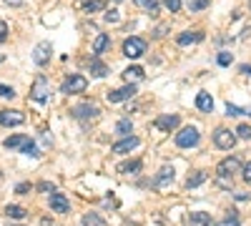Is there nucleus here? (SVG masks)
<instances>
[{"mask_svg": "<svg viewBox=\"0 0 251 226\" xmlns=\"http://www.w3.org/2000/svg\"><path fill=\"white\" fill-rule=\"evenodd\" d=\"M199 141H201V133L194 126H186L176 133V146L178 149H194V146H199Z\"/></svg>", "mask_w": 251, "mask_h": 226, "instance_id": "obj_1", "label": "nucleus"}, {"mask_svg": "<svg viewBox=\"0 0 251 226\" xmlns=\"http://www.w3.org/2000/svg\"><path fill=\"white\" fill-rule=\"evenodd\" d=\"M146 50H149V46H146V40L138 38V35H131L123 40V55L126 58H141Z\"/></svg>", "mask_w": 251, "mask_h": 226, "instance_id": "obj_2", "label": "nucleus"}, {"mask_svg": "<svg viewBox=\"0 0 251 226\" xmlns=\"http://www.w3.org/2000/svg\"><path fill=\"white\" fill-rule=\"evenodd\" d=\"M234 174H241V158H239V156H226L224 161H219L216 176H221V178H231Z\"/></svg>", "mask_w": 251, "mask_h": 226, "instance_id": "obj_3", "label": "nucleus"}, {"mask_svg": "<svg viewBox=\"0 0 251 226\" xmlns=\"http://www.w3.org/2000/svg\"><path fill=\"white\" fill-rule=\"evenodd\" d=\"M30 98L35 100V103H46V100L50 98V86H48L46 75H38V78L33 80V86H30Z\"/></svg>", "mask_w": 251, "mask_h": 226, "instance_id": "obj_4", "label": "nucleus"}, {"mask_svg": "<svg viewBox=\"0 0 251 226\" xmlns=\"http://www.w3.org/2000/svg\"><path fill=\"white\" fill-rule=\"evenodd\" d=\"M88 88V78L86 75H80V73H73L66 78V83H63V93H68V96H75V93H83Z\"/></svg>", "mask_w": 251, "mask_h": 226, "instance_id": "obj_5", "label": "nucleus"}, {"mask_svg": "<svg viewBox=\"0 0 251 226\" xmlns=\"http://www.w3.org/2000/svg\"><path fill=\"white\" fill-rule=\"evenodd\" d=\"M214 143L221 151H231L236 146V133H231L228 128H216L214 131Z\"/></svg>", "mask_w": 251, "mask_h": 226, "instance_id": "obj_6", "label": "nucleus"}, {"mask_svg": "<svg viewBox=\"0 0 251 226\" xmlns=\"http://www.w3.org/2000/svg\"><path fill=\"white\" fill-rule=\"evenodd\" d=\"M178 123H181V118H178L176 113H163V116H158V118L153 121V126H156L158 131H163V133H171V131L178 128Z\"/></svg>", "mask_w": 251, "mask_h": 226, "instance_id": "obj_7", "label": "nucleus"}, {"mask_svg": "<svg viewBox=\"0 0 251 226\" xmlns=\"http://www.w3.org/2000/svg\"><path fill=\"white\" fill-rule=\"evenodd\" d=\"M133 96H136V86H133V83H128V86H123V88L111 91L106 98H108V103H123V100H131Z\"/></svg>", "mask_w": 251, "mask_h": 226, "instance_id": "obj_8", "label": "nucleus"}, {"mask_svg": "<svg viewBox=\"0 0 251 226\" xmlns=\"http://www.w3.org/2000/svg\"><path fill=\"white\" fill-rule=\"evenodd\" d=\"M53 55V46L48 43V40H43V43H38L35 50H33V60H35V66H46L48 60Z\"/></svg>", "mask_w": 251, "mask_h": 226, "instance_id": "obj_9", "label": "nucleus"}, {"mask_svg": "<svg viewBox=\"0 0 251 226\" xmlns=\"http://www.w3.org/2000/svg\"><path fill=\"white\" fill-rule=\"evenodd\" d=\"M48 203H50V209H53L55 214H68V211H71V201L66 199V194L53 191V194L48 196Z\"/></svg>", "mask_w": 251, "mask_h": 226, "instance_id": "obj_10", "label": "nucleus"}, {"mask_svg": "<svg viewBox=\"0 0 251 226\" xmlns=\"http://www.w3.org/2000/svg\"><path fill=\"white\" fill-rule=\"evenodd\" d=\"M25 116L20 111H0V126H23Z\"/></svg>", "mask_w": 251, "mask_h": 226, "instance_id": "obj_11", "label": "nucleus"}, {"mask_svg": "<svg viewBox=\"0 0 251 226\" xmlns=\"http://www.w3.org/2000/svg\"><path fill=\"white\" fill-rule=\"evenodd\" d=\"M138 138L136 136H126L123 141H118V143H113V146H111V151L113 153H131L133 149H138Z\"/></svg>", "mask_w": 251, "mask_h": 226, "instance_id": "obj_12", "label": "nucleus"}, {"mask_svg": "<svg viewBox=\"0 0 251 226\" xmlns=\"http://www.w3.org/2000/svg\"><path fill=\"white\" fill-rule=\"evenodd\" d=\"M98 106L96 103H80V106H75L73 108V116L75 118H80V121H88V118H98Z\"/></svg>", "mask_w": 251, "mask_h": 226, "instance_id": "obj_13", "label": "nucleus"}, {"mask_svg": "<svg viewBox=\"0 0 251 226\" xmlns=\"http://www.w3.org/2000/svg\"><path fill=\"white\" fill-rule=\"evenodd\" d=\"M201 40H203V33L201 30H183L176 38V43L178 46H191V43H201Z\"/></svg>", "mask_w": 251, "mask_h": 226, "instance_id": "obj_14", "label": "nucleus"}, {"mask_svg": "<svg viewBox=\"0 0 251 226\" xmlns=\"http://www.w3.org/2000/svg\"><path fill=\"white\" fill-rule=\"evenodd\" d=\"M196 108L203 111V113H211V111H214V98H211V93H206V91L196 93Z\"/></svg>", "mask_w": 251, "mask_h": 226, "instance_id": "obj_15", "label": "nucleus"}, {"mask_svg": "<svg viewBox=\"0 0 251 226\" xmlns=\"http://www.w3.org/2000/svg\"><path fill=\"white\" fill-rule=\"evenodd\" d=\"M174 176H176V171H174V166H163L161 171H158V176H156V186L161 189V186H169V183L174 181Z\"/></svg>", "mask_w": 251, "mask_h": 226, "instance_id": "obj_16", "label": "nucleus"}, {"mask_svg": "<svg viewBox=\"0 0 251 226\" xmlns=\"http://www.w3.org/2000/svg\"><path fill=\"white\" fill-rule=\"evenodd\" d=\"M88 68H91V75H96V78H103V75H108V66L103 63V60H100L98 55H93V58H91Z\"/></svg>", "mask_w": 251, "mask_h": 226, "instance_id": "obj_17", "label": "nucleus"}, {"mask_svg": "<svg viewBox=\"0 0 251 226\" xmlns=\"http://www.w3.org/2000/svg\"><path fill=\"white\" fill-rule=\"evenodd\" d=\"M188 224H191V226H211V214L191 211V214H188Z\"/></svg>", "mask_w": 251, "mask_h": 226, "instance_id": "obj_18", "label": "nucleus"}, {"mask_svg": "<svg viewBox=\"0 0 251 226\" xmlns=\"http://www.w3.org/2000/svg\"><path fill=\"white\" fill-rule=\"evenodd\" d=\"M108 46H111V35L108 33H98L96 40H93V55H100Z\"/></svg>", "mask_w": 251, "mask_h": 226, "instance_id": "obj_19", "label": "nucleus"}, {"mask_svg": "<svg viewBox=\"0 0 251 226\" xmlns=\"http://www.w3.org/2000/svg\"><path fill=\"white\" fill-rule=\"evenodd\" d=\"M118 174H123V176H136V174H141V161H126V163H121Z\"/></svg>", "mask_w": 251, "mask_h": 226, "instance_id": "obj_20", "label": "nucleus"}, {"mask_svg": "<svg viewBox=\"0 0 251 226\" xmlns=\"http://www.w3.org/2000/svg\"><path fill=\"white\" fill-rule=\"evenodd\" d=\"M28 141H30L28 136H23V133H15V136L5 138V149H18V151H20V149H23Z\"/></svg>", "mask_w": 251, "mask_h": 226, "instance_id": "obj_21", "label": "nucleus"}, {"mask_svg": "<svg viewBox=\"0 0 251 226\" xmlns=\"http://www.w3.org/2000/svg\"><path fill=\"white\" fill-rule=\"evenodd\" d=\"M206 178H208L206 171H196V174H191V176L186 178V186H188V189H199L201 183H206Z\"/></svg>", "mask_w": 251, "mask_h": 226, "instance_id": "obj_22", "label": "nucleus"}, {"mask_svg": "<svg viewBox=\"0 0 251 226\" xmlns=\"http://www.w3.org/2000/svg\"><path fill=\"white\" fill-rule=\"evenodd\" d=\"M146 73H143V68L141 66H131V68H126L123 71V78L128 80V83H136V80H141Z\"/></svg>", "mask_w": 251, "mask_h": 226, "instance_id": "obj_23", "label": "nucleus"}, {"mask_svg": "<svg viewBox=\"0 0 251 226\" xmlns=\"http://www.w3.org/2000/svg\"><path fill=\"white\" fill-rule=\"evenodd\" d=\"M116 133H118V136H131V133H133V121H131V118H121V121L116 123Z\"/></svg>", "mask_w": 251, "mask_h": 226, "instance_id": "obj_24", "label": "nucleus"}, {"mask_svg": "<svg viewBox=\"0 0 251 226\" xmlns=\"http://www.w3.org/2000/svg\"><path fill=\"white\" fill-rule=\"evenodd\" d=\"M5 216H8V219H25V216H28V211H25L23 206L8 203V206H5Z\"/></svg>", "mask_w": 251, "mask_h": 226, "instance_id": "obj_25", "label": "nucleus"}, {"mask_svg": "<svg viewBox=\"0 0 251 226\" xmlns=\"http://www.w3.org/2000/svg\"><path fill=\"white\" fill-rule=\"evenodd\" d=\"M208 5H211V0H186L188 13H201V10H206Z\"/></svg>", "mask_w": 251, "mask_h": 226, "instance_id": "obj_26", "label": "nucleus"}, {"mask_svg": "<svg viewBox=\"0 0 251 226\" xmlns=\"http://www.w3.org/2000/svg\"><path fill=\"white\" fill-rule=\"evenodd\" d=\"M106 8V0H86L83 3V13H98Z\"/></svg>", "mask_w": 251, "mask_h": 226, "instance_id": "obj_27", "label": "nucleus"}, {"mask_svg": "<svg viewBox=\"0 0 251 226\" xmlns=\"http://www.w3.org/2000/svg\"><path fill=\"white\" fill-rule=\"evenodd\" d=\"M136 5H141V8H146L151 15H158V0H133Z\"/></svg>", "mask_w": 251, "mask_h": 226, "instance_id": "obj_28", "label": "nucleus"}, {"mask_svg": "<svg viewBox=\"0 0 251 226\" xmlns=\"http://www.w3.org/2000/svg\"><path fill=\"white\" fill-rule=\"evenodd\" d=\"M20 153H25V156H30V158H38V156H40V151H38V146H35L33 141H28L25 146L20 149Z\"/></svg>", "mask_w": 251, "mask_h": 226, "instance_id": "obj_29", "label": "nucleus"}, {"mask_svg": "<svg viewBox=\"0 0 251 226\" xmlns=\"http://www.w3.org/2000/svg\"><path fill=\"white\" fill-rule=\"evenodd\" d=\"M216 226H241V224H239V216H236V211H231V214H228L226 219H221Z\"/></svg>", "mask_w": 251, "mask_h": 226, "instance_id": "obj_30", "label": "nucleus"}, {"mask_svg": "<svg viewBox=\"0 0 251 226\" xmlns=\"http://www.w3.org/2000/svg\"><path fill=\"white\" fill-rule=\"evenodd\" d=\"M83 226H103V219L96 214H86L83 216Z\"/></svg>", "mask_w": 251, "mask_h": 226, "instance_id": "obj_31", "label": "nucleus"}, {"mask_svg": "<svg viewBox=\"0 0 251 226\" xmlns=\"http://www.w3.org/2000/svg\"><path fill=\"white\" fill-rule=\"evenodd\" d=\"M236 138H244V141L251 138V126H249V123H241V126L236 128Z\"/></svg>", "mask_w": 251, "mask_h": 226, "instance_id": "obj_32", "label": "nucleus"}, {"mask_svg": "<svg viewBox=\"0 0 251 226\" xmlns=\"http://www.w3.org/2000/svg\"><path fill=\"white\" fill-rule=\"evenodd\" d=\"M163 8L169 13H178L181 10V0H163Z\"/></svg>", "mask_w": 251, "mask_h": 226, "instance_id": "obj_33", "label": "nucleus"}, {"mask_svg": "<svg viewBox=\"0 0 251 226\" xmlns=\"http://www.w3.org/2000/svg\"><path fill=\"white\" fill-rule=\"evenodd\" d=\"M0 98H15V88H13V86H3V83H0Z\"/></svg>", "mask_w": 251, "mask_h": 226, "instance_id": "obj_34", "label": "nucleus"}, {"mask_svg": "<svg viewBox=\"0 0 251 226\" xmlns=\"http://www.w3.org/2000/svg\"><path fill=\"white\" fill-rule=\"evenodd\" d=\"M38 191H43V194H48V196H50V194L55 191V186H53L50 181H40V183H38Z\"/></svg>", "mask_w": 251, "mask_h": 226, "instance_id": "obj_35", "label": "nucleus"}, {"mask_svg": "<svg viewBox=\"0 0 251 226\" xmlns=\"http://www.w3.org/2000/svg\"><path fill=\"white\" fill-rule=\"evenodd\" d=\"M244 113H246L244 108H239L234 103H226V116H244Z\"/></svg>", "mask_w": 251, "mask_h": 226, "instance_id": "obj_36", "label": "nucleus"}, {"mask_svg": "<svg viewBox=\"0 0 251 226\" xmlns=\"http://www.w3.org/2000/svg\"><path fill=\"white\" fill-rule=\"evenodd\" d=\"M216 60H219V66H231V53H226V50H221Z\"/></svg>", "mask_w": 251, "mask_h": 226, "instance_id": "obj_37", "label": "nucleus"}, {"mask_svg": "<svg viewBox=\"0 0 251 226\" xmlns=\"http://www.w3.org/2000/svg\"><path fill=\"white\" fill-rule=\"evenodd\" d=\"M30 189H33L30 183H18V186H15V194H20V196H25V194H28Z\"/></svg>", "mask_w": 251, "mask_h": 226, "instance_id": "obj_38", "label": "nucleus"}, {"mask_svg": "<svg viewBox=\"0 0 251 226\" xmlns=\"http://www.w3.org/2000/svg\"><path fill=\"white\" fill-rule=\"evenodd\" d=\"M5 40H8V23L0 20V43H5Z\"/></svg>", "mask_w": 251, "mask_h": 226, "instance_id": "obj_39", "label": "nucleus"}, {"mask_svg": "<svg viewBox=\"0 0 251 226\" xmlns=\"http://www.w3.org/2000/svg\"><path fill=\"white\" fill-rule=\"evenodd\" d=\"M106 23H118V10H108L106 13Z\"/></svg>", "mask_w": 251, "mask_h": 226, "instance_id": "obj_40", "label": "nucleus"}, {"mask_svg": "<svg viewBox=\"0 0 251 226\" xmlns=\"http://www.w3.org/2000/svg\"><path fill=\"white\" fill-rule=\"evenodd\" d=\"M241 174H244V181H246V183H251V161L244 166V171H241Z\"/></svg>", "mask_w": 251, "mask_h": 226, "instance_id": "obj_41", "label": "nucleus"}, {"mask_svg": "<svg viewBox=\"0 0 251 226\" xmlns=\"http://www.w3.org/2000/svg\"><path fill=\"white\" fill-rule=\"evenodd\" d=\"M166 30H169V25H161V28H156V33H153V35H156V38H163V35H166Z\"/></svg>", "mask_w": 251, "mask_h": 226, "instance_id": "obj_42", "label": "nucleus"}, {"mask_svg": "<svg viewBox=\"0 0 251 226\" xmlns=\"http://www.w3.org/2000/svg\"><path fill=\"white\" fill-rule=\"evenodd\" d=\"M241 73H246V75H251V68H249V66H241Z\"/></svg>", "mask_w": 251, "mask_h": 226, "instance_id": "obj_43", "label": "nucleus"}, {"mask_svg": "<svg viewBox=\"0 0 251 226\" xmlns=\"http://www.w3.org/2000/svg\"><path fill=\"white\" fill-rule=\"evenodd\" d=\"M3 60H5V58H3V55H0V63H3Z\"/></svg>", "mask_w": 251, "mask_h": 226, "instance_id": "obj_44", "label": "nucleus"}, {"mask_svg": "<svg viewBox=\"0 0 251 226\" xmlns=\"http://www.w3.org/2000/svg\"><path fill=\"white\" fill-rule=\"evenodd\" d=\"M246 113H249V116H251V108H249V111H246Z\"/></svg>", "mask_w": 251, "mask_h": 226, "instance_id": "obj_45", "label": "nucleus"}, {"mask_svg": "<svg viewBox=\"0 0 251 226\" xmlns=\"http://www.w3.org/2000/svg\"><path fill=\"white\" fill-rule=\"evenodd\" d=\"M118 3H121V0H118Z\"/></svg>", "mask_w": 251, "mask_h": 226, "instance_id": "obj_46", "label": "nucleus"}, {"mask_svg": "<svg viewBox=\"0 0 251 226\" xmlns=\"http://www.w3.org/2000/svg\"><path fill=\"white\" fill-rule=\"evenodd\" d=\"M249 3H251V0H249Z\"/></svg>", "mask_w": 251, "mask_h": 226, "instance_id": "obj_47", "label": "nucleus"}]
</instances>
